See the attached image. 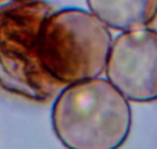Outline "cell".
<instances>
[{"label": "cell", "instance_id": "3", "mask_svg": "<svg viewBox=\"0 0 157 149\" xmlns=\"http://www.w3.org/2000/svg\"><path fill=\"white\" fill-rule=\"evenodd\" d=\"M111 41L110 29L92 12L55 9L41 24L38 55L51 78L67 87L104 73Z\"/></svg>", "mask_w": 157, "mask_h": 149}, {"label": "cell", "instance_id": "1", "mask_svg": "<svg viewBox=\"0 0 157 149\" xmlns=\"http://www.w3.org/2000/svg\"><path fill=\"white\" fill-rule=\"evenodd\" d=\"M52 128L67 149H119L131 131V106L107 79L72 84L55 98Z\"/></svg>", "mask_w": 157, "mask_h": 149}, {"label": "cell", "instance_id": "6", "mask_svg": "<svg viewBox=\"0 0 157 149\" xmlns=\"http://www.w3.org/2000/svg\"><path fill=\"white\" fill-rule=\"evenodd\" d=\"M147 28L151 29V31H154V32H157V12H156V15H154V18L150 21V24H148Z\"/></svg>", "mask_w": 157, "mask_h": 149}, {"label": "cell", "instance_id": "4", "mask_svg": "<svg viewBox=\"0 0 157 149\" xmlns=\"http://www.w3.org/2000/svg\"><path fill=\"white\" fill-rule=\"evenodd\" d=\"M104 73L128 102L157 100V32H122L111 41Z\"/></svg>", "mask_w": 157, "mask_h": 149}, {"label": "cell", "instance_id": "5", "mask_svg": "<svg viewBox=\"0 0 157 149\" xmlns=\"http://www.w3.org/2000/svg\"><path fill=\"white\" fill-rule=\"evenodd\" d=\"M89 12L108 29L121 32L144 29L157 12V0H86Z\"/></svg>", "mask_w": 157, "mask_h": 149}, {"label": "cell", "instance_id": "2", "mask_svg": "<svg viewBox=\"0 0 157 149\" xmlns=\"http://www.w3.org/2000/svg\"><path fill=\"white\" fill-rule=\"evenodd\" d=\"M55 11L46 0H0V93L46 103L64 88L38 55L43 21Z\"/></svg>", "mask_w": 157, "mask_h": 149}]
</instances>
